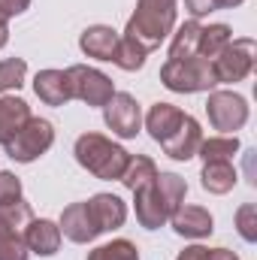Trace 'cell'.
I'll list each match as a JSON object with an SVG mask.
<instances>
[{
	"instance_id": "15",
	"label": "cell",
	"mask_w": 257,
	"mask_h": 260,
	"mask_svg": "<svg viewBox=\"0 0 257 260\" xmlns=\"http://www.w3.org/2000/svg\"><path fill=\"white\" fill-rule=\"evenodd\" d=\"M118 43H121V37H118L112 27H106V24H94V27H88V30L79 37L82 52H85L88 58H100V61H115Z\"/></svg>"
},
{
	"instance_id": "17",
	"label": "cell",
	"mask_w": 257,
	"mask_h": 260,
	"mask_svg": "<svg viewBox=\"0 0 257 260\" xmlns=\"http://www.w3.org/2000/svg\"><path fill=\"white\" fill-rule=\"evenodd\" d=\"M88 206H91V212H94L100 230H115V227H121V224L127 221V206L121 203V197H115V194L91 197Z\"/></svg>"
},
{
	"instance_id": "26",
	"label": "cell",
	"mask_w": 257,
	"mask_h": 260,
	"mask_svg": "<svg viewBox=\"0 0 257 260\" xmlns=\"http://www.w3.org/2000/svg\"><path fill=\"white\" fill-rule=\"evenodd\" d=\"M254 218H257V206H254V203H245V206L236 212V227H239V236H242L245 242H254V239H257Z\"/></svg>"
},
{
	"instance_id": "5",
	"label": "cell",
	"mask_w": 257,
	"mask_h": 260,
	"mask_svg": "<svg viewBox=\"0 0 257 260\" xmlns=\"http://www.w3.org/2000/svg\"><path fill=\"white\" fill-rule=\"evenodd\" d=\"M160 82L170 88V91H179V94H197V91H209L215 88V73H212V61L206 58H185V61H167L160 67Z\"/></svg>"
},
{
	"instance_id": "30",
	"label": "cell",
	"mask_w": 257,
	"mask_h": 260,
	"mask_svg": "<svg viewBox=\"0 0 257 260\" xmlns=\"http://www.w3.org/2000/svg\"><path fill=\"white\" fill-rule=\"evenodd\" d=\"M30 6V0H0V15H21Z\"/></svg>"
},
{
	"instance_id": "1",
	"label": "cell",
	"mask_w": 257,
	"mask_h": 260,
	"mask_svg": "<svg viewBox=\"0 0 257 260\" xmlns=\"http://www.w3.org/2000/svg\"><path fill=\"white\" fill-rule=\"evenodd\" d=\"M148 133L154 142L164 145V151L176 160H188L197 154L200 142H203V133L200 124L194 121L191 115H185L182 109H176L173 103H154L148 109Z\"/></svg>"
},
{
	"instance_id": "7",
	"label": "cell",
	"mask_w": 257,
	"mask_h": 260,
	"mask_svg": "<svg viewBox=\"0 0 257 260\" xmlns=\"http://www.w3.org/2000/svg\"><path fill=\"white\" fill-rule=\"evenodd\" d=\"M254 58H257V46L254 40H233L227 43L218 58H212V73H215V82H239L245 79L251 70H254Z\"/></svg>"
},
{
	"instance_id": "6",
	"label": "cell",
	"mask_w": 257,
	"mask_h": 260,
	"mask_svg": "<svg viewBox=\"0 0 257 260\" xmlns=\"http://www.w3.org/2000/svg\"><path fill=\"white\" fill-rule=\"evenodd\" d=\"M55 142V130L46 118H27L21 127L15 130L12 139H6V154L18 164H30L37 160L40 154H46Z\"/></svg>"
},
{
	"instance_id": "12",
	"label": "cell",
	"mask_w": 257,
	"mask_h": 260,
	"mask_svg": "<svg viewBox=\"0 0 257 260\" xmlns=\"http://www.w3.org/2000/svg\"><path fill=\"white\" fill-rule=\"evenodd\" d=\"M103 230H100V224H97V218H94V212H91V206L88 203H73V206H67L64 215H61V236H67L70 242H91V239H97Z\"/></svg>"
},
{
	"instance_id": "25",
	"label": "cell",
	"mask_w": 257,
	"mask_h": 260,
	"mask_svg": "<svg viewBox=\"0 0 257 260\" xmlns=\"http://www.w3.org/2000/svg\"><path fill=\"white\" fill-rule=\"evenodd\" d=\"M24 76H27L24 58H6V61H0V94L12 91V88H21Z\"/></svg>"
},
{
	"instance_id": "9",
	"label": "cell",
	"mask_w": 257,
	"mask_h": 260,
	"mask_svg": "<svg viewBox=\"0 0 257 260\" xmlns=\"http://www.w3.org/2000/svg\"><path fill=\"white\" fill-rule=\"evenodd\" d=\"M67 79H70L73 97H76V100H85L88 106H106V103L112 100V94H115L112 79L103 76V73L94 70V67H82V64L70 67V70H67Z\"/></svg>"
},
{
	"instance_id": "18",
	"label": "cell",
	"mask_w": 257,
	"mask_h": 260,
	"mask_svg": "<svg viewBox=\"0 0 257 260\" xmlns=\"http://www.w3.org/2000/svg\"><path fill=\"white\" fill-rule=\"evenodd\" d=\"M30 118V106L18 97H0V142L12 139L15 130Z\"/></svg>"
},
{
	"instance_id": "2",
	"label": "cell",
	"mask_w": 257,
	"mask_h": 260,
	"mask_svg": "<svg viewBox=\"0 0 257 260\" xmlns=\"http://www.w3.org/2000/svg\"><path fill=\"white\" fill-rule=\"evenodd\" d=\"M133 194H136V218H139V224L145 230H157L182 206V200L188 194V185L176 173H157L151 182H145Z\"/></svg>"
},
{
	"instance_id": "27",
	"label": "cell",
	"mask_w": 257,
	"mask_h": 260,
	"mask_svg": "<svg viewBox=\"0 0 257 260\" xmlns=\"http://www.w3.org/2000/svg\"><path fill=\"white\" fill-rule=\"evenodd\" d=\"M176 260H239V257H236L233 251H227V248H203V245H191V248H185Z\"/></svg>"
},
{
	"instance_id": "21",
	"label": "cell",
	"mask_w": 257,
	"mask_h": 260,
	"mask_svg": "<svg viewBox=\"0 0 257 260\" xmlns=\"http://www.w3.org/2000/svg\"><path fill=\"white\" fill-rule=\"evenodd\" d=\"M157 176V167H154V160L151 157H145V154H136V157H130L127 167H124V173H121V185L130 188V191H136V188H142L145 182H151Z\"/></svg>"
},
{
	"instance_id": "8",
	"label": "cell",
	"mask_w": 257,
	"mask_h": 260,
	"mask_svg": "<svg viewBox=\"0 0 257 260\" xmlns=\"http://www.w3.org/2000/svg\"><path fill=\"white\" fill-rule=\"evenodd\" d=\"M30 206L15 203L0 209V260H27V245H24V224H30Z\"/></svg>"
},
{
	"instance_id": "16",
	"label": "cell",
	"mask_w": 257,
	"mask_h": 260,
	"mask_svg": "<svg viewBox=\"0 0 257 260\" xmlns=\"http://www.w3.org/2000/svg\"><path fill=\"white\" fill-rule=\"evenodd\" d=\"M24 245H27V251L52 257L58 251V245H61V227L46 221V218H40V221L30 218V224L24 227Z\"/></svg>"
},
{
	"instance_id": "24",
	"label": "cell",
	"mask_w": 257,
	"mask_h": 260,
	"mask_svg": "<svg viewBox=\"0 0 257 260\" xmlns=\"http://www.w3.org/2000/svg\"><path fill=\"white\" fill-rule=\"evenodd\" d=\"M88 260H139V251H136V245L127 242V239H112V242L94 248L88 254Z\"/></svg>"
},
{
	"instance_id": "11",
	"label": "cell",
	"mask_w": 257,
	"mask_h": 260,
	"mask_svg": "<svg viewBox=\"0 0 257 260\" xmlns=\"http://www.w3.org/2000/svg\"><path fill=\"white\" fill-rule=\"evenodd\" d=\"M103 118H106V127L112 130V133H118V136H136L139 133V124H142V112H139V103L124 94V91H118V94H112V100L103 106Z\"/></svg>"
},
{
	"instance_id": "31",
	"label": "cell",
	"mask_w": 257,
	"mask_h": 260,
	"mask_svg": "<svg viewBox=\"0 0 257 260\" xmlns=\"http://www.w3.org/2000/svg\"><path fill=\"white\" fill-rule=\"evenodd\" d=\"M6 40H9V27H6V15H0V49L6 46Z\"/></svg>"
},
{
	"instance_id": "14",
	"label": "cell",
	"mask_w": 257,
	"mask_h": 260,
	"mask_svg": "<svg viewBox=\"0 0 257 260\" xmlns=\"http://www.w3.org/2000/svg\"><path fill=\"white\" fill-rule=\"evenodd\" d=\"M170 221H173V230L179 236H188V239H203V236H209L215 230L212 227V215L203 206H179L170 215Z\"/></svg>"
},
{
	"instance_id": "28",
	"label": "cell",
	"mask_w": 257,
	"mask_h": 260,
	"mask_svg": "<svg viewBox=\"0 0 257 260\" xmlns=\"http://www.w3.org/2000/svg\"><path fill=\"white\" fill-rule=\"evenodd\" d=\"M21 203V182L12 173H0V209Z\"/></svg>"
},
{
	"instance_id": "3",
	"label": "cell",
	"mask_w": 257,
	"mask_h": 260,
	"mask_svg": "<svg viewBox=\"0 0 257 260\" xmlns=\"http://www.w3.org/2000/svg\"><path fill=\"white\" fill-rule=\"evenodd\" d=\"M173 24H176V0H139L136 12L127 21L124 37L139 49L151 52L170 37Z\"/></svg>"
},
{
	"instance_id": "20",
	"label": "cell",
	"mask_w": 257,
	"mask_h": 260,
	"mask_svg": "<svg viewBox=\"0 0 257 260\" xmlns=\"http://www.w3.org/2000/svg\"><path fill=\"white\" fill-rule=\"evenodd\" d=\"M230 27L227 24H209V27H200V46H197V58H218V52L230 43Z\"/></svg>"
},
{
	"instance_id": "10",
	"label": "cell",
	"mask_w": 257,
	"mask_h": 260,
	"mask_svg": "<svg viewBox=\"0 0 257 260\" xmlns=\"http://www.w3.org/2000/svg\"><path fill=\"white\" fill-rule=\"evenodd\" d=\"M206 112H209V124L215 130H224V133L242 130V124L248 121V103H245V97H239L233 91L209 94Z\"/></svg>"
},
{
	"instance_id": "22",
	"label": "cell",
	"mask_w": 257,
	"mask_h": 260,
	"mask_svg": "<svg viewBox=\"0 0 257 260\" xmlns=\"http://www.w3.org/2000/svg\"><path fill=\"white\" fill-rule=\"evenodd\" d=\"M197 46H200V24L197 21H185L176 37H173V46H170V58L173 61H185L197 55Z\"/></svg>"
},
{
	"instance_id": "19",
	"label": "cell",
	"mask_w": 257,
	"mask_h": 260,
	"mask_svg": "<svg viewBox=\"0 0 257 260\" xmlns=\"http://www.w3.org/2000/svg\"><path fill=\"white\" fill-rule=\"evenodd\" d=\"M200 179H203V188L209 194H227L236 185V170L230 160H206Z\"/></svg>"
},
{
	"instance_id": "23",
	"label": "cell",
	"mask_w": 257,
	"mask_h": 260,
	"mask_svg": "<svg viewBox=\"0 0 257 260\" xmlns=\"http://www.w3.org/2000/svg\"><path fill=\"white\" fill-rule=\"evenodd\" d=\"M197 151L203 154V160H233V154L239 151V139L236 136H212V139L200 142Z\"/></svg>"
},
{
	"instance_id": "4",
	"label": "cell",
	"mask_w": 257,
	"mask_h": 260,
	"mask_svg": "<svg viewBox=\"0 0 257 260\" xmlns=\"http://www.w3.org/2000/svg\"><path fill=\"white\" fill-rule=\"evenodd\" d=\"M76 160L97 179H121L130 154L100 133H82L76 139Z\"/></svg>"
},
{
	"instance_id": "29",
	"label": "cell",
	"mask_w": 257,
	"mask_h": 260,
	"mask_svg": "<svg viewBox=\"0 0 257 260\" xmlns=\"http://www.w3.org/2000/svg\"><path fill=\"white\" fill-rule=\"evenodd\" d=\"M242 0H185V6L191 9V15H206V12H215V9H233Z\"/></svg>"
},
{
	"instance_id": "13",
	"label": "cell",
	"mask_w": 257,
	"mask_h": 260,
	"mask_svg": "<svg viewBox=\"0 0 257 260\" xmlns=\"http://www.w3.org/2000/svg\"><path fill=\"white\" fill-rule=\"evenodd\" d=\"M34 91L49 106H64L67 100H73V88H70L67 70H43V73H37Z\"/></svg>"
}]
</instances>
